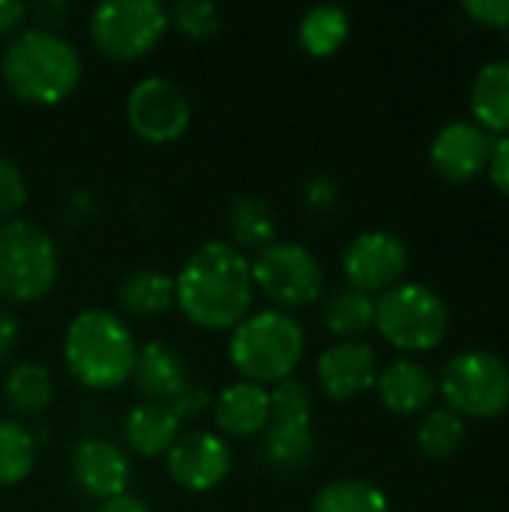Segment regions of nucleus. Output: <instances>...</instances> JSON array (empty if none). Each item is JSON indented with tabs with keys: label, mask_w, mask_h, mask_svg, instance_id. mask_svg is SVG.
Wrapping results in <instances>:
<instances>
[{
	"label": "nucleus",
	"mask_w": 509,
	"mask_h": 512,
	"mask_svg": "<svg viewBox=\"0 0 509 512\" xmlns=\"http://www.w3.org/2000/svg\"><path fill=\"white\" fill-rule=\"evenodd\" d=\"M252 261L228 240L201 243L174 279V303L204 330H234L252 306Z\"/></svg>",
	"instance_id": "f257e3e1"
},
{
	"label": "nucleus",
	"mask_w": 509,
	"mask_h": 512,
	"mask_svg": "<svg viewBox=\"0 0 509 512\" xmlns=\"http://www.w3.org/2000/svg\"><path fill=\"white\" fill-rule=\"evenodd\" d=\"M0 72L12 96L30 105H57L81 81V54L60 33L27 27L0 57Z\"/></svg>",
	"instance_id": "f03ea898"
},
{
	"label": "nucleus",
	"mask_w": 509,
	"mask_h": 512,
	"mask_svg": "<svg viewBox=\"0 0 509 512\" xmlns=\"http://www.w3.org/2000/svg\"><path fill=\"white\" fill-rule=\"evenodd\" d=\"M138 345L120 315L108 309L78 312L63 339V360L69 375L90 390H114L132 378Z\"/></svg>",
	"instance_id": "7ed1b4c3"
},
{
	"label": "nucleus",
	"mask_w": 509,
	"mask_h": 512,
	"mask_svg": "<svg viewBox=\"0 0 509 512\" xmlns=\"http://www.w3.org/2000/svg\"><path fill=\"white\" fill-rule=\"evenodd\" d=\"M306 354V333L297 318L279 309L246 315L228 342V357L243 381L279 384L291 378Z\"/></svg>",
	"instance_id": "20e7f679"
},
{
	"label": "nucleus",
	"mask_w": 509,
	"mask_h": 512,
	"mask_svg": "<svg viewBox=\"0 0 509 512\" xmlns=\"http://www.w3.org/2000/svg\"><path fill=\"white\" fill-rule=\"evenodd\" d=\"M60 273V255L51 234L27 219L0 225V297L6 303H33L45 297Z\"/></svg>",
	"instance_id": "39448f33"
},
{
	"label": "nucleus",
	"mask_w": 509,
	"mask_h": 512,
	"mask_svg": "<svg viewBox=\"0 0 509 512\" xmlns=\"http://www.w3.org/2000/svg\"><path fill=\"white\" fill-rule=\"evenodd\" d=\"M375 327L399 351H432L447 336L450 312L438 291L399 282L375 300Z\"/></svg>",
	"instance_id": "423d86ee"
},
{
	"label": "nucleus",
	"mask_w": 509,
	"mask_h": 512,
	"mask_svg": "<svg viewBox=\"0 0 509 512\" xmlns=\"http://www.w3.org/2000/svg\"><path fill=\"white\" fill-rule=\"evenodd\" d=\"M168 30V9L159 0H105L90 12V39L111 60L150 54Z\"/></svg>",
	"instance_id": "0eeeda50"
},
{
	"label": "nucleus",
	"mask_w": 509,
	"mask_h": 512,
	"mask_svg": "<svg viewBox=\"0 0 509 512\" xmlns=\"http://www.w3.org/2000/svg\"><path fill=\"white\" fill-rule=\"evenodd\" d=\"M441 396L459 417H498L509 408V366L489 351L456 354L441 372Z\"/></svg>",
	"instance_id": "6e6552de"
},
{
	"label": "nucleus",
	"mask_w": 509,
	"mask_h": 512,
	"mask_svg": "<svg viewBox=\"0 0 509 512\" xmlns=\"http://www.w3.org/2000/svg\"><path fill=\"white\" fill-rule=\"evenodd\" d=\"M252 282L279 312L303 309L318 300L324 288V270L306 246L273 240L252 261Z\"/></svg>",
	"instance_id": "1a4fd4ad"
},
{
	"label": "nucleus",
	"mask_w": 509,
	"mask_h": 512,
	"mask_svg": "<svg viewBox=\"0 0 509 512\" xmlns=\"http://www.w3.org/2000/svg\"><path fill=\"white\" fill-rule=\"evenodd\" d=\"M126 117L138 138L147 144H171L177 141L189 120L192 105L183 87L168 78H141L126 99Z\"/></svg>",
	"instance_id": "9d476101"
},
{
	"label": "nucleus",
	"mask_w": 509,
	"mask_h": 512,
	"mask_svg": "<svg viewBox=\"0 0 509 512\" xmlns=\"http://www.w3.org/2000/svg\"><path fill=\"white\" fill-rule=\"evenodd\" d=\"M408 270V249L390 231H366L354 237L342 255V273L351 288L366 294L399 285Z\"/></svg>",
	"instance_id": "9b49d317"
},
{
	"label": "nucleus",
	"mask_w": 509,
	"mask_h": 512,
	"mask_svg": "<svg viewBox=\"0 0 509 512\" xmlns=\"http://www.w3.org/2000/svg\"><path fill=\"white\" fill-rule=\"evenodd\" d=\"M171 480L186 492H210L231 474V450L213 432H186L165 453Z\"/></svg>",
	"instance_id": "f8f14e48"
},
{
	"label": "nucleus",
	"mask_w": 509,
	"mask_h": 512,
	"mask_svg": "<svg viewBox=\"0 0 509 512\" xmlns=\"http://www.w3.org/2000/svg\"><path fill=\"white\" fill-rule=\"evenodd\" d=\"M72 480L81 492H87L96 501H111L126 495L129 486V459L126 453L105 438H84L72 447L69 456Z\"/></svg>",
	"instance_id": "ddd939ff"
},
{
	"label": "nucleus",
	"mask_w": 509,
	"mask_h": 512,
	"mask_svg": "<svg viewBox=\"0 0 509 512\" xmlns=\"http://www.w3.org/2000/svg\"><path fill=\"white\" fill-rule=\"evenodd\" d=\"M318 384L333 402L357 399L360 393L372 390L378 381V354L372 345L345 339L330 345L318 357Z\"/></svg>",
	"instance_id": "4468645a"
},
{
	"label": "nucleus",
	"mask_w": 509,
	"mask_h": 512,
	"mask_svg": "<svg viewBox=\"0 0 509 512\" xmlns=\"http://www.w3.org/2000/svg\"><path fill=\"white\" fill-rule=\"evenodd\" d=\"M492 138L486 129L468 120H456L444 126L432 141V165L450 183H465L477 177L492 156Z\"/></svg>",
	"instance_id": "2eb2a0df"
},
{
	"label": "nucleus",
	"mask_w": 509,
	"mask_h": 512,
	"mask_svg": "<svg viewBox=\"0 0 509 512\" xmlns=\"http://www.w3.org/2000/svg\"><path fill=\"white\" fill-rule=\"evenodd\" d=\"M213 420L231 438H255L270 426V393L261 384L237 381L213 402Z\"/></svg>",
	"instance_id": "dca6fc26"
},
{
	"label": "nucleus",
	"mask_w": 509,
	"mask_h": 512,
	"mask_svg": "<svg viewBox=\"0 0 509 512\" xmlns=\"http://www.w3.org/2000/svg\"><path fill=\"white\" fill-rule=\"evenodd\" d=\"M375 390L387 411L411 417L429 408V402L435 399V378L426 366L414 360H393L384 372H378Z\"/></svg>",
	"instance_id": "f3484780"
},
{
	"label": "nucleus",
	"mask_w": 509,
	"mask_h": 512,
	"mask_svg": "<svg viewBox=\"0 0 509 512\" xmlns=\"http://www.w3.org/2000/svg\"><path fill=\"white\" fill-rule=\"evenodd\" d=\"M132 378H135V387L150 402H168L192 381L183 357L162 342H147L144 348H138Z\"/></svg>",
	"instance_id": "a211bd4d"
},
{
	"label": "nucleus",
	"mask_w": 509,
	"mask_h": 512,
	"mask_svg": "<svg viewBox=\"0 0 509 512\" xmlns=\"http://www.w3.org/2000/svg\"><path fill=\"white\" fill-rule=\"evenodd\" d=\"M126 447L144 459L165 456L180 438V420L168 411L165 402H141L123 420Z\"/></svg>",
	"instance_id": "6ab92c4d"
},
{
	"label": "nucleus",
	"mask_w": 509,
	"mask_h": 512,
	"mask_svg": "<svg viewBox=\"0 0 509 512\" xmlns=\"http://www.w3.org/2000/svg\"><path fill=\"white\" fill-rule=\"evenodd\" d=\"M117 303L135 318H159L174 303V279L153 267L132 270L117 285Z\"/></svg>",
	"instance_id": "aec40b11"
},
{
	"label": "nucleus",
	"mask_w": 509,
	"mask_h": 512,
	"mask_svg": "<svg viewBox=\"0 0 509 512\" xmlns=\"http://www.w3.org/2000/svg\"><path fill=\"white\" fill-rule=\"evenodd\" d=\"M471 111L480 129L509 132V60L486 63L471 84Z\"/></svg>",
	"instance_id": "412c9836"
},
{
	"label": "nucleus",
	"mask_w": 509,
	"mask_h": 512,
	"mask_svg": "<svg viewBox=\"0 0 509 512\" xmlns=\"http://www.w3.org/2000/svg\"><path fill=\"white\" fill-rule=\"evenodd\" d=\"M228 231L231 246L243 249H267L276 240V213L264 198L240 195L228 207Z\"/></svg>",
	"instance_id": "4be33fe9"
},
{
	"label": "nucleus",
	"mask_w": 509,
	"mask_h": 512,
	"mask_svg": "<svg viewBox=\"0 0 509 512\" xmlns=\"http://www.w3.org/2000/svg\"><path fill=\"white\" fill-rule=\"evenodd\" d=\"M3 399L12 414L36 417L54 399V378L42 363H18L9 369L3 384Z\"/></svg>",
	"instance_id": "5701e85b"
},
{
	"label": "nucleus",
	"mask_w": 509,
	"mask_h": 512,
	"mask_svg": "<svg viewBox=\"0 0 509 512\" xmlns=\"http://www.w3.org/2000/svg\"><path fill=\"white\" fill-rule=\"evenodd\" d=\"M258 456L270 465V468H279V471H297V468H306L315 456V435H312V426L306 429H291V426H267L261 435H258Z\"/></svg>",
	"instance_id": "b1692460"
},
{
	"label": "nucleus",
	"mask_w": 509,
	"mask_h": 512,
	"mask_svg": "<svg viewBox=\"0 0 509 512\" xmlns=\"http://www.w3.org/2000/svg\"><path fill=\"white\" fill-rule=\"evenodd\" d=\"M348 30H351V21H348V12L342 6H312L303 21H300V30H297V39L303 45L306 54L312 57H327L333 54L345 39H348Z\"/></svg>",
	"instance_id": "393cba45"
},
{
	"label": "nucleus",
	"mask_w": 509,
	"mask_h": 512,
	"mask_svg": "<svg viewBox=\"0 0 509 512\" xmlns=\"http://www.w3.org/2000/svg\"><path fill=\"white\" fill-rule=\"evenodd\" d=\"M324 324L333 336L351 339L366 333L375 324V300L372 294L360 291V288H339L336 294H330V300L324 303Z\"/></svg>",
	"instance_id": "a878e982"
},
{
	"label": "nucleus",
	"mask_w": 509,
	"mask_h": 512,
	"mask_svg": "<svg viewBox=\"0 0 509 512\" xmlns=\"http://www.w3.org/2000/svg\"><path fill=\"white\" fill-rule=\"evenodd\" d=\"M312 512H390L381 489L366 480H333L321 486L312 498Z\"/></svg>",
	"instance_id": "bb28decb"
},
{
	"label": "nucleus",
	"mask_w": 509,
	"mask_h": 512,
	"mask_svg": "<svg viewBox=\"0 0 509 512\" xmlns=\"http://www.w3.org/2000/svg\"><path fill=\"white\" fill-rule=\"evenodd\" d=\"M33 465H36L33 435L15 420H0V486L24 483Z\"/></svg>",
	"instance_id": "cd10ccee"
},
{
	"label": "nucleus",
	"mask_w": 509,
	"mask_h": 512,
	"mask_svg": "<svg viewBox=\"0 0 509 512\" xmlns=\"http://www.w3.org/2000/svg\"><path fill=\"white\" fill-rule=\"evenodd\" d=\"M465 444V420L450 408L429 411L417 429V447L429 459H450Z\"/></svg>",
	"instance_id": "c85d7f7f"
},
{
	"label": "nucleus",
	"mask_w": 509,
	"mask_h": 512,
	"mask_svg": "<svg viewBox=\"0 0 509 512\" xmlns=\"http://www.w3.org/2000/svg\"><path fill=\"white\" fill-rule=\"evenodd\" d=\"M270 426H312V393L303 381L285 378L270 390Z\"/></svg>",
	"instance_id": "c756f323"
},
{
	"label": "nucleus",
	"mask_w": 509,
	"mask_h": 512,
	"mask_svg": "<svg viewBox=\"0 0 509 512\" xmlns=\"http://www.w3.org/2000/svg\"><path fill=\"white\" fill-rule=\"evenodd\" d=\"M168 24H174L189 39H213L222 27V15L210 0H180L168 12Z\"/></svg>",
	"instance_id": "7c9ffc66"
},
{
	"label": "nucleus",
	"mask_w": 509,
	"mask_h": 512,
	"mask_svg": "<svg viewBox=\"0 0 509 512\" xmlns=\"http://www.w3.org/2000/svg\"><path fill=\"white\" fill-rule=\"evenodd\" d=\"M24 204H27V180L21 165L9 156H0V222L15 219Z\"/></svg>",
	"instance_id": "2f4dec72"
},
{
	"label": "nucleus",
	"mask_w": 509,
	"mask_h": 512,
	"mask_svg": "<svg viewBox=\"0 0 509 512\" xmlns=\"http://www.w3.org/2000/svg\"><path fill=\"white\" fill-rule=\"evenodd\" d=\"M168 405V411L180 420V426L183 423H189V420H195L207 405H210V393L201 387V384H195V381H189L174 399H168L165 402Z\"/></svg>",
	"instance_id": "473e14b6"
},
{
	"label": "nucleus",
	"mask_w": 509,
	"mask_h": 512,
	"mask_svg": "<svg viewBox=\"0 0 509 512\" xmlns=\"http://www.w3.org/2000/svg\"><path fill=\"white\" fill-rule=\"evenodd\" d=\"M462 9L483 27H509V0H465Z\"/></svg>",
	"instance_id": "72a5a7b5"
},
{
	"label": "nucleus",
	"mask_w": 509,
	"mask_h": 512,
	"mask_svg": "<svg viewBox=\"0 0 509 512\" xmlns=\"http://www.w3.org/2000/svg\"><path fill=\"white\" fill-rule=\"evenodd\" d=\"M72 15V6L66 0H42L33 6V18L39 21V30H51L57 33V27H63Z\"/></svg>",
	"instance_id": "f704fd0d"
},
{
	"label": "nucleus",
	"mask_w": 509,
	"mask_h": 512,
	"mask_svg": "<svg viewBox=\"0 0 509 512\" xmlns=\"http://www.w3.org/2000/svg\"><path fill=\"white\" fill-rule=\"evenodd\" d=\"M489 177L495 183V189L509 198V138H501L492 144V156H489Z\"/></svg>",
	"instance_id": "c9c22d12"
},
{
	"label": "nucleus",
	"mask_w": 509,
	"mask_h": 512,
	"mask_svg": "<svg viewBox=\"0 0 509 512\" xmlns=\"http://www.w3.org/2000/svg\"><path fill=\"white\" fill-rule=\"evenodd\" d=\"M18 339H21V324H18V318H15L9 309L0 306V363H3L6 357H12V351L18 348Z\"/></svg>",
	"instance_id": "e433bc0d"
},
{
	"label": "nucleus",
	"mask_w": 509,
	"mask_h": 512,
	"mask_svg": "<svg viewBox=\"0 0 509 512\" xmlns=\"http://www.w3.org/2000/svg\"><path fill=\"white\" fill-rule=\"evenodd\" d=\"M27 18V6L18 0H0V36L18 30Z\"/></svg>",
	"instance_id": "4c0bfd02"
},
{
	"label": "nucleus",
	"mask_w": 509,
	"mask_h": 512,
	"mask_svg": "<svg viewBox=\"0 0 509 512\" xmlns=\"http://www.w3.org/2000/svg\"><path fill=\"white\" fill-rule=\"evenodd\" d=\"M96 512H150L147 504L141 498H132V495H120V498H111V501H102Z\"/></svg>",
	"instance_id": "58836bf2"
},
{
	"label": "nucleus",
	"mask_w": 509,
	"mask_h": 512,
	"mask_svg": "<svg viewBox=\"0 0 509 512\" xmlns=\"http://www.w3.org/2000/svg\"><path fill=\"white\" fill-rule=\"evenodd\" d=\"M336 201V186L330 183V180H315L312 186H309V204L312 207H327V204H333Z\"/></svg>",
	"instance_id": "ea45409f"
}]
</instances>
